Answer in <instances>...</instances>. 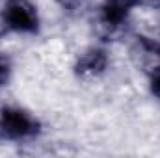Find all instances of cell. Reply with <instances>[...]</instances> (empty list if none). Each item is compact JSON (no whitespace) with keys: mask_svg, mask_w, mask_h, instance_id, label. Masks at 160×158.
<instances>
[{"mask_svg":"<svg viewBox=\"0 0 160 158\" xmlns=\"http://www.w3.org/2000/svg\"><path fill=\"white\" fill-rule=\"evenodd\" d=\"M39 121L19 106H0V140H28L39 134Z\"/></svg>","mask_w":160,"mask_h":158,"instance_id":"1","label":"cell"},{"mask_svg":"<svg viewBox=\"0 0 160 158\" xmlns=\"http://www.w3.org/2000/svg\"><path fill=\"white\" fill-rule=\"evenodd\" d=\"M0 21L8 32L34 34L39 28L38 9L28 0H8L2 9Z\"/></svg>","mask_w":160,"mask_h":158,"instance_id":"2","label":"cell"},{"mask_svg":"<svg viewBox=\"0 0 160 158\" xmlns=\"http://www.w3.org/2000/svg\"><path fill=\"white\" fill-rule=\"evenodd\" d=\"M106 65H108L106 52L99 47H93L80 54V58L77 60V65H75V73L80 78H95L104 73Z\"/></svg>","mask_w":160,"mask_h":158,"instance_id":"3","label":"cell"},{"mask_svg":"<svg viewBox=\"0 0 160 158\" xmlns=\"http://www.w3.org/2000/svg\"><path fill=\"white\" fill-rule=\"evenodd\" d=\"M9 77H11V63H9V60L0 56V87L8 84Z\"/></svg>","mask_w":160,"mask_h":158,"instance_id":"4","label":"cell"},{"mask_svg":"<svg viewBox=\"0 0 160 158\" xmlns=\"http://www.w3.org/2000/svg\"><path fill=\"white\" fill-rule=\"evenodd\" d=\"M151 93L160 99V65L153 71V75H151Z\"/></svg>","mask_w":160,"mask_h":158,"instance_id":"5","label":"cell"},{"mask_svg":"<svg viewBox=\"0 0 160 158\" xmlns=\"http://www.w3.org/2000/svg\"><path fill=\"white\" fill-rule=\"evenodd\" d=\"M108 4H112V6H116V7H119V9H123V11H130V7L132 6H136L140 0H106Z\"/></svg>","mask_w":160,"mask_h":158,"instance_id":"6","label":"cell"},{"mask_svg":"<svg viewBox=\"0 0 160 158\" xmlns=\"http://www.w3.org/2000/svg\"><path fill=\"white\" fill-rule=\"evenodd\" d=\"M62 6H65V7H75V6H78L80 2H84V0H58Z\"/></svg>","mask_w":160,"mask_h":158,"instance_id":"7","label":"cell"},{"mask_svg":"<svg viewBox=\"0 0 160 158\" xmlns=\"http://www.w3.org/2000/svg\"><path fill=\"white\" fill-rule=\"evenodd\" d=\"M158 52H160V50H158Z\"/></svg>","mask_w":160,"mask_h":158,"instance_id":"8","label":"cell"}]
</instances>
